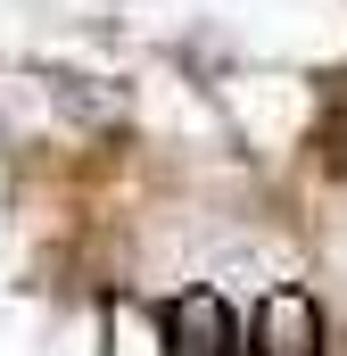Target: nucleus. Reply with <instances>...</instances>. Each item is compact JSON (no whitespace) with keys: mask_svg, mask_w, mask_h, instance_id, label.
Masks as SVG:
<instances>
[{"mask_svg":"<svg viewBox=\"0 0 347 356\" xmlns=\"http://www.w3.org/2000/svg\"><path fill=\"white\" fill-rule=\"evenodd\" d=\"M166 356H240V323L215 290H190L166 307Z\"/></svg>","mask_w":347,"mask_h":356,"instance_id":"nucleus-1","label":"nucleus"},{"mask_svg":"<svg viewBox=\"0 0 347 356\" xmlns=\"http://www.w3.org/2000/svg\"><path fill=\"white\" fill-rule=\"evenodd\" d=\"M314 348H323V315H314L306 290L257 298V348H248V356H314Z\"/></svg>","mask_w":347,"mask_h":356,"instance_id":"nucleus-2","label":"nucleus"}]
</instances>
